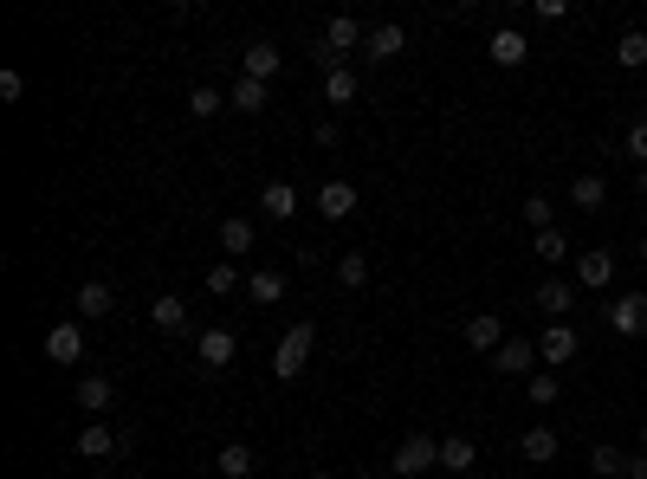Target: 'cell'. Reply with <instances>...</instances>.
<instances>
[{
	"label": "cell",
	"mask_w": 647,
	"mask_h": 479,
	"mask_svg": "<svg viewBox=\"0 0 647 479\" xmlns=\"http://www.w3.org/2000/svg\"><path fill=\"white\" fill-rule=\"evenodd\" d=\"M570 201L583 214H602V201H609V182H602V175H576L570 182Z\"/></svg>",
	"instance_id": "obj_25"
},
{
	"label": "cell",
	"mask_w": 647,
	"mask_h": 479,
	"mask_svg": "<svg viewBox=\"0 0 647 479\" xmlns=\"http://www.w3.org/2000/svg\"><path fill=\"white\" fill-rule=\"evenodd\" d=\"M318 214H324V221H350V214H356V182H343V175H337V182H324L318 188Z\"/></svg>",
	"instance_id": "obj_12"
},
{
	"label": "cell",
	"mask_w": 647,
	"mask_h": 479,
	"mask_svg": "<svg viewBox=\"0 0 647 479\" xmlns=\"http://www.w3.org/2000/svg\"><path fill=\"white\" fill-rule=\"evenodd\" d=\"M0 98L20 104V98H26V78H20V72H0Z\"/></svg>",
	"instance_id": "obj_38"
},
{
	"label": "cell",
	"mask_w": 647,
	"mask_h": 479,
	"mask_svg": "<svg viewBox=\"0 0 647 479\" xmlns=\"http://www.w3.org/2000/svg\"><path fill=\"white\" fill-rule=\"evenodd\" d=\"M576 305V285L570 279H544L538 285V311H550V324H563V311Z\"/></svg>",
	"instance_id": "obj_22"
},
{
	"label": "cell",
	"mask_w": 647,
	"mask_h": 479,
	"mask_svg": "<svg viewBox=\"0 0 647 479\" xmlns=\"http://www.w3.org/2000/svg\"><path fill=\"white\" fill-rule=\"evenodd\" d=\"M486 52H492V65H505V72H512V65H525V59H531V39L518 33V26H499Z\"/></svg>",
	"instance_id": "obj_13"
},
{
	"label": "cell",
	"mask_w": 647,
	"mask_h": 479,
	"mask_svg": "<svg viewBox=\"0 0 647 479\" xmlns=\"http://www.w3.org/2000/svg\"><path fill=\"white\" fill-rule=\"evenodd\" d=\"M557 428H525V441H518V454L531 460V467H544V460H557Z\"/></svg>",
	"instance_id": "obj_24"
},
{
	"label": "cell",
	"mask_w": 647,
	"mask_h": 479,
	"mask_svg": "<svg viewBox=\"0 0 647 479\" xmlns=\"http://www.w3.org/2000/svg\"><path fill=\"white\" fill-rule=\"evenodd\" d=\"M492 369H499V376H538V344H531V337H505Z\"/></svg>",
	"instance_id": "obj_6"
},
{
	"label": "cell",
	"mask_w": 647,
	"mask_h": 479,
	"mask_svg": "<svg viewBox=\"0 0 647 479\" xmlns=\"http://www.w3.org/2000/svg\"><path fill=\"white\" fill-rule=\"evenodd\" d=\"M46 357L52 363H78L85 357V331H78V324H52L46 331Z\"/></svg>",
	"instance_id": "obj_18"
},
{
	"label": "cell",
	"mask_w": 647,
	"mask_h": 479,
	"mask_svg": "<svg viewBox=\"0 0 647 479\" xmlns=\"http://www.w3.org/2000/svg\"><path fill=\"white\" fill-rule=\"evenodd\" d=\"M72 305H78V318H91V324H98V318H110L117 292H110L104 279H85V285H78V298H72Z\"/></svg>",
	"instance_id": "obj_20"
},
{
	"label": "cell",
	"mask_w": 647,
	"mask_h": 479,
	"mask_svg": "<svg viewBox=\"0 0 647 479\" xmlns=\"http://www.w3.org/2000/svg\"><path fill=\"white\" fill-rule=\"evenodd\" d=\"M311 143H318V149H337V123H330V117H324V123H318V130H311Z\"/></svg>",
	"instance_id": "obj_39"
},
{
	"label": "cell",
	"mask_w": 647,
	"mask_h": 479,
	"mask_svg": "<svg viewBox=\"0 0 647 479\" xmlns=\"http://www.w3.org/2000/svg\"><path fill=\"white\" fill-rule=\"evenodd\" d=\"M609 331L615 337H647V292H622L609 305Z\"/></svg>",
	"instance_id": "obj_5"
},
{
	"label": "cell",
	"mask_w": 647,
	"mask_h": 479,
	"mask_svg": "<svg viewBox=\"0 0 647 479\" xmlns=\"http://www.w3.org/2000/svg\"><path fill=\"white\" fill-rule=\"evenodd\" d=\"M538 259L563 266V259H570V234H563V227H544V234H538Z\"/></svg>",
	"instance_id": "obj_32"
},
{
	"label": "cell",
	"mask_w": 647,
	"mask_h": 479,
	"mask_svg": "<svg viewBox=\"0 0 647 479\" xmlns=\"http://www.w3.org/2000/svg\"><path fill=\"white\" fill-rule=\"evenodd\" d=\"M188 111H195V117H214V111H227V98H220L214 85H195V91H188Z\"/></svg>",
	"instance_id": "obj_34"
},
{
	"label": "cell",
	"mask_w": 647,
	"mask_h": 479,
	"mask_svg": "<svg viewBox=\"0 0 647 479\" xmlns=\"http://www.w3.org/2000/svg\"><path fill=\"white\" fill-rule=\"evenodd\" d=\"M628 156H635L641 169H647V117H635V123H628Z\"/></svg>",
	"instance_id": "obj_35"
},
{
	"label": "cell",
	"mask_w": 647,
	"mask_h": 479,
	"mask_svg": "<svg viewBox=\"0 0 647 479\" xmlns=\"http://www.w3.org/2000/svg\"><path fill=\"white\" fill-rule=\"evenodd\" d=\"M550 214H557V208H550V201H544V195H531V201H525V221H531V227H538V234H544V227H550Z\"/></svg>",
	"instance_id": "obj_36"
},
{
	"label": "cell",
	"mask_w": 647,
	"mask_h": 479,
	"mask_svg": "<svg viewBox=\"0 0 647 479\" xmlns=\"http://www.w3.org/2000/svg\"><path fill=\"white\" fill-rule=\"evenodd\" d=\"M641 259H647V234H641Z\"/></svg>",
	"instance_id": "obj_44"
},
{
	"label": "cell",
	"mask_w": 647,
	"mask_h": 479,
	"mask_svg": "<svg viewBox=\"0 0 647 479\" xmlns=\"http://www.w3.org/2000/svg\"><path fill=\"white\" fill-rule=\"evenodd\" d=\"M440 467V441L434 434H402V447H395V479H421V473H434Z\"/></svg>",
	"instance_id": "obj_2"
},
{
	"label": "cell",
	"mask_w": 647,
	"mask_h": 479,
	"mask_svg": "<svg viewBox=\"0 0 647 479\" xmlns=\"http://www.w3.org/2000/svg\"><path fill=\"white\" fill-rule=\"evenodd\" d=\"M609 279H615V253H609V246L576 253V285H583V292H609Z\"/></svg>",
	"instance_id": "obj_7"
},
{
	"label": "cell",
	"mask_w": 647,
	"mask_h": 479,
	"mask_svg": "<svg viewBox=\"0 0 647 479\" xmlns=\"http://www.w3.org/2000/svg\"><path fill=\"white\" fill-rule=\"evenodd\" d=\"M117 447H123V434L104 428V421H85V428H78V454H85V460H110Z\"/></svg>",
	"instance_id": "obj_15"
},
{
	"label": "cell",
	"mask_w": 647,
	"mask_h": 479,
	"mask_svg": "<svg viewBox=\"0 0 647 479\" xmlns=\"http://www.w3.org/2000/svg\"><path fill=\"white\" fill-rule=\"evenodd\" d=\"M635 188H641V195H647V169H635Z\"/></svg>",
	"instance_id": "obj_40"
},
{
	"label": "cell",
	"mask_w": 647,
	"mask_h": 479,
	"mask_svg": "<svg viewBox=\"0 0 647 479\" xmlns=\"http://www.w3.org/2000/svg\"><path fill=\"white\" fill-rule=\"evenodd\" d=\"M531 13H538V20H550V26H557V20H570V0H538V7H531Z\"/></svg>",
	"instance_id": "obj_37"
},
{
	"label": "cell",
	"mask_w": 647,
	"mask_h": 479,
	"mask_svg": "<svg viewBox=\"0 0 647 479\" xmlns=\"http://www.w3.org/2000/svg\"><path fill=\"white\" fill-rule=\"evenodd\" d=\"M499 344H505V318H499V311H473V318H466V350L499 357Z\"/></svg>",
	"instance_id": "obj_8"
},
{
	"label": "cell",
	"mask_w": 647,
	"mask_h": 479,
	"mask_svg": "<svg viewBox=\"0 0 647 479\" xmlns=\"http://www.w3.org/2000/svg\"><path fill=\"white\" fill-rule=\"evenodd\" d=\"M615 65H628V72H641V65H647V33H641V26H628V33L615 39Z\"/></svg>",
	"instance_id": "obj_27"
},
{
	"label": "cell",
	"mask_w": 647,
	"mask_h": 479,
	"mask_svg": "<svg viewBox=\"0 0 647 479\" xmlns=\"http://www.w3.org/2000/svg\"><path fill=\"white\" fill-rule=\"evenodd\" d=\"M311 479H337V473H330V467H318V473H311Z\"/></svg>",
	"instance_id": "obj_41"
},
{
	"label": "cell",
	"mask_w": 647,
	"mask_h": 479,
	"mask_svg": "<svg viewBox=\"0 0 647 479\" xmlns=\"http://www.w3.org/2000/svg\"><path fill=\"white\" fill-rule=\"evenodd\" d=\"M356 91H363V85H356V72H350V65L324 72V98H330V104H356Z\"/></svg>",
	"instance_id": "obj_29"
},
{
	"label": "cell",
	"mask_w": 647,
	"mask_h": 479,
	"mask_svg": "<svg viewBox=\"0 0 647 479\" xmlns=\"http://www.w3.org/2000/svg\"><path fill=\"white\" fill-rule=\"evenodd\" d=\"M356 479H389V473H356Z\"/></svg>",
	"instance_id": "obj_43"
},
{
	"label": "cell",
	"mask_w": 647,
	"mask_h": 479,
	"mask_svg": "<svg viewBox=\"0 0 647 479\" xmlns=\"http://www.w3.org/2000/svg\"><path fill=\"white\" fill-rule=\"evenodd\" d=\"M576 350H583V337H576V324H550V331L538 337V363H550V369H557V363H570Z\"/></svg>",
	"instance_id": "obj_10"
},
{
	"label": "cell",
	"mask_w": 647,
	"mask_h": 479,
	"mask_svg": "<svg viewBox=\"0 0 647 479\" xmlns=\"http://www.w3.org/2000/svg\"><path fill=\"white\" fill-rule=\"evenodd\" d=\"M246 298H253V305H279V298H285V272L279 266L246 272Z\"/></svg>",
	"instance_id": "obj_21"
},
{
	"label": "cell",
	"mask_w": 647,
	"mask_h": 479,
	"mask_svg": "<svg viewBox=\"0 0 647 479\" xmlns=\"http://www.w3.org/2000/svg\"><path fill=\"white\" fill-rule=\"evenodd\" d=\"M259 214H266V221H292L298 214V188L292 182H266L259 188Z\"/></svg>",
	"instance_id": "obj_17"
},
{
	"label": "cell",
	"mask_w": 647,
	"mask_h": 479,
	"mask_svg": "<svg viewBox=\"0 0 647 479\" xmlns=\"http://www.w3.org/2000/svg\"><path fill=\"white\" fill-rule=\"evenodd\" d=\"M557 389H563V382H557V369H538V376H531V382H525V395H531V408H550V402H557Z\"/></svg>",
	"instance_id": "obj_31"
},
{
	"label": "cell",
	"mask_w": 647,
	"mask_h": 479,
	"mask_svg": "<svg viewBox=\"0 0 647 479\" xmlns=\"http://www.w3.org/2000/svg\"><path fill=\"white\" fill-rule=\"evenodd\" d=\"M233 285H240V266H233V259H214V266H208V292H214V298H227Z\"/></svg>",
	"instance_id": "obj_33"
},
{
	"label": "cell",
	"mask_w": 647,
	"mask_h": 479,
	"mask_svg": "<svg viewBox=\"0 0 647 479\" xmlns=\"http://www.w3.org/2000/svg\"><path fill=\"white\" fill-rule=\"evenodd\" d=\"M253 246H259V227L246 221V214H227V221H220V253H227V259L253 253Z\"/></svg>",
	"instance_id": "obj_14"
},
{
	"label": "cell",
	"mask_w": 647,
	"mask_h": 479,
	"mask_svg": "<svg viewBox=\"0 0 647 479\" xmlns=\"http://www.w3.org/2000/svg\"><path fill=\"white\" fill-rule=\"evenodd\" d=\"M279 72H285V52L272 46V39H253V46H246V65H240V78H259V85H272Z\"/></svg>",
	"instance_id": "obj_9"
},
{
	"label": "cell",
	"mask_w": 647,
	"mask_h": 479,
	"mask_svg": "<svg viewBox=\"0 0 647 479\" xmlns=\"http://www.w3.org/2000/svg\"><path fill=\"white\" fill-rule=\"evenodd\" d=\"M311 344H318V331H311V324H292V331L279 337V350H272V376L298 382V376H305V363H311Z\"/></svg>",
	"instance_id": "obj_1"
},
{
	"label": "cell",
	"mask_w": 647,
	"mask_h": 479,
	"mask_svg": "<svg viewBox=\"0 0 647 479\" xmlns=\"http://www.w3.org/2000/svg\"><path fill=\"white\" fill-rule=\"evenodd\" d=\"M402 52H408V33H402V26H376V33H369V59H402Z\"/></svg>",
	"instance_id": "obj_26"
},
{
	"label": "cell",
	"mask_w": 647,
	"mask_h": 479,
	"mask_svg": "<svg viewBox=\"0 0 647 479\" xmlns=\"http://www.w3.org/2000/svg\"><path fill=\"white\" fill-rule=\"evenodd\" d=\"M214 473L220 479H253L259 473V454L246 441H227V447H220V460H214Z\"/></svg>",
	"instance_id": "obj_16"
},
{
	"label": "cell",
	"mask_w": 647,
	"mask_h": 479,
	"mask_svg": "<svg viewBox=\"0 0 647 479\" xmlns=\"http://www.w3.org/2000/svg\"><path fill=\"white\" fill-rule=\"evenodd\" d=\"M479 460V447L466 441V434H447V441H440V467H453V473H466Z\"/></svg>",
	"instance_id": "obj_28"
},
{
	"label": "cell",
	"mask_w": 647,
	"mask_h": 479,
	"mask_svg": "<svg viewBox=\"0 0 647 479\" xmlns=\"http://www.w3.org/2000/svg\"><path fill=\"white\" fill-rule=\"evenodd\" d=\"M149 318H156V331H169V337H182V331H188V305H182L175 292H162L156 305H149Z\"/></svg>",
	"instance_id": "obj_23"
},
{
	"label": "cell",
	"mask_w": 647,
	"mask_h": 479,
	"mask_svg": "<svg viewBox=\"0 0 647 479\" xmlns=\"http://www.w3.org/2000/svg\"><path fill=\"white\" fill-rule=\"evenodd\" d=\"M337 285H343V292H363V285H369V259L363 253H343L337 259Z\"/></svg>",
	"instance_id": "obj_30"
},
{
	"label": "cell",
	"mask_w": 647,
	"mask_h": 479,
	"mask_svg": "<svg viewBox=\"0 0 647 479\" xmlns=\"http://www.w3.org/2000/svg\"><path fill=\"white\" fill-rule=\"evenodd\" d=\"M110 402H117V382H110V376H98V369H91V376H78V408H85L91 421L110 415Z\"/></svg>",
	"instance_id": "obj_11"
},
{
	"label": "cell",
	"mask_w": 647,
	"mask_h": 479,
	"mask_svg": "<svg viewBox=\"0 0 647 479\" xmlns=\"http://www.w3.org/2000/svg\"><path fill=\"white\" fill-rule=\"evenodd\" d=\"M589 473H596V479H647V454H622V447H596V454H589Z\"/></svg>",
	"instance_id": "obj_4"
},
{
	"label": "cell",
	"mask_w": 647,
	"mask_h": 479,
	"mask_svg": "<svg viewBox=\"0 0 647 479\" xmlns=\"http://www.w3.org/2000/svg\"><path fill=\"white\" fill-rule=\"evenodd\" d=\"M227 104H233V111H240V117H259V111H266V104H272V85H259V78H233Z\"/></svg>",
	"instance_id": "obj_19"
},
{
	"label": "cell",
	"mask_w": 647,
	"mask_h": 479,
	"mask_svg": "<svg viewBox=\"0 0 647 479\" xmlns=\"http://www.w3.org/2000/svg\"><path fill=\"white\" fill-rule=\"evenodd\" d=\"M641 454H647V421H641Z\"/></svg>",
	"instance_id": "obj_42"
},
{
	"label": "cell",
	"mask_w": 647,
	"mask_h": 479,
	"mask_svg": "<svg viewBox=\"0 0 647 479\" xmlns=\"http://www.w3.org/2000/svg\"><path fill=\"white\" fill-rule=\"evenodd\" d=\"M233 357H240V337H233L227 324H214V331H201V337H195V363L208 369V376H220V369H227Z\"/></svg>",
	"instance_id": "obj_3"
}]
</instances>
